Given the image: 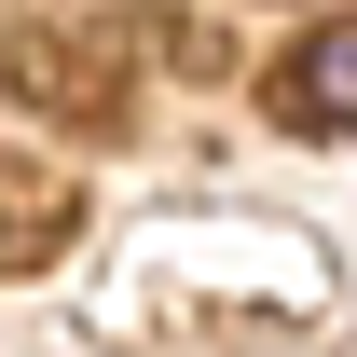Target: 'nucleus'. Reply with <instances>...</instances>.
<instances>
[{"label":"nucleus","instance_id":"nucleus-1","mask_svg":"<svg viewBox=\"0 0 357 357\" xmlns=\"http://www.w3.org/2000/svg\"><path fill=\"white\" fill-rule=\"evenodd\" d=\"M275 124H303V137H357V14H330V28L275 69Z\"/></svg>","mask_w":357,"mask_h":357}]
</instances>
